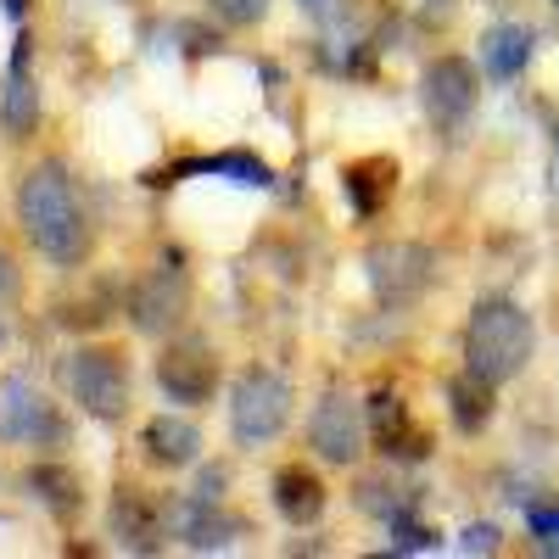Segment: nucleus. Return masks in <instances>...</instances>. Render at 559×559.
<instances>
[{
    "mask_svg": "<svg viewBox=\"0 0 559 559\" xmlns=\"http://www.w3.org/2000/svg\"><path fill=\"white\" fill-rule=\"evenodd\" d=\"M17 218L23 236L62 269L90 258V218L73 197V179L62 163H34L17 185Z\"/></svg>",
    "mask_w": 559,
    "mask_h": 559,
    "instance_id": "obj_1",
    "label": "nucleus"
},
{
    "mask_svg": "<svg viewBox=\"0 0 559 559\" xmlns=\"http://www.w3.org/2000/svg\"><path fill=\"white\" fill-rule=\"evenodd\" d=\"M532 342H537V331H532L526 308L509 297H487V302H476L471 324H464V369H476L481 381L503 386L526 369Z\"/></svg>",
    "mask_w": 559,
    "mask_h": 559,
    "instance_id": "obj_2",
    "label": "nucleus"
},
{
    "mask_svg": "<svg viewBox=\"0 0 559 559\" xmlns=\"http://www.w3.org/2000/svg\"><path fill=\"white\" fill-rule=\"evenodd\" d=\"M286 419H292L286 376H274V369H247V376L236 381V392H229V431H236V442H247V448L274 442L280 431H286Z\"/></svg>",
    "mask_w": 559,
    "mask_h": 559,
    "instance_id": "obj_3",
    "label": "nucleus"
},
{
    "mask_svg": "<svg viewBox=\"0 0 559 559\" xmlns=\"http://www.w3.org/2000/svg\"><path fill=\"white\" fill-rule=\"evenodd\" d=\"M68 386H73L84 414L123 419V408H129V364L112 347H79L68 358Z\"/></svg>",
    "mask_w": 559,
    "mask_h": 559,
    "instance_id": "obj_4",
    "label": "nucleus"
},
{
    "mask_svg": "<svg viewBox=\"0 0 559 559\" xmlns=\"http://www.w3.org/2000/svg\"><path fill=\"white\" fill-rule=\"evenodd\" d=\"M0 437L23 442V448H57L62 442V414L28 376L0 381Z\"/></svg>",
    "mask_w": 559,
    "mask_h": 559,
    "instance_id": "obj_5",
    "label": "nucleus"
},
{
    "mask_svg": "<svg viewBox=\"0 0 559 559\" xmlns=\"http://www.w3.org/2000/svg\"><path fill=\"white\" fill-rule=\"evenodd\" d=\"M364 269H369V286H376L381 302H408V297H419L431 286V252L419 241H381V247H369Z\"/></svg>",
    "mask_w": 559,
    "mask_h": 559,
    "instance_id": "obj_6",
    "label": "nucleus"
},
{
    "mask_svg": "<svg viewBox=\"0 0 559 559\" xmlns=\"http://www.w3.org/2000/svg\"><path fill=\"white\" fill-rule=\"evenodd\" d=\"M185 308H191V280H185V269H174V263L152 269V274L134 286V297H129V313H134V324H140L146 336L179 331Z\"/></svg>",
    "mask_w": 559,
    "mask_h": 559,
    "instance_id": "obj_7",
    "label": "nucleus"
},
{
    "mask_svg": "<svg viewBox=\"0 0 559 559\" xmlns=\"http://www.w3.org/2000/svg\"><path fill=\"white\" fill-rule=\"evenodd\" d=\"M157 386L174 403H207L218 386V358L202 342H168L157 358Z\"/></svg>",
    "mask_w": 559,
    "mask_h": 559,
    "instance_id": "obj_8",
    "label": "nucleus"
},
{
    "mask_svg": "<svg viewBox=\"0 0 559 559\" xmlns=\"http://www.w3.org/2000/svg\"><path fill=\"white\" fill-rule=\"evenodd\" d=\"M308 442H313L319 459L353 464L364 453V414H358V403L342 397V392H324L319 408H313V419H308Z\"/></svg>",
    "mask_w": 559,
    "mask_h": 559,
    "instance_id": "obj_9",
    "label": "nucleus"
},
{
    "mask_svg": "<svg viewBox=\"0 0 559 559\" xmlns=\"http://www.w3.org/2000/svg\"><path fill=\"white\" fill-rule=\"evenodd\" d=\"M419 90H426V112L437 118V129H453L476 107V68L464 57H437L426 68V84Z\"/></svg>",
    "mask_w": 559,
    "mask_h": 559,
    "instance_id": "obj_10",
    "label": "nucleus"
},
{
    "mask_svg": "<svg viewBox=\"0 0 559 559\" xmlns=\"http://www.w3.org/2000/svg\"><path fill=\"white\" fill-rule=\"evenodd\" d=\"M34 123H39V90L28 79V39H17L7 90H0V129H7V140H28Z\"/></svg>",
    "mask_w": 559,
    "mask_h": 559,
    "instance_id": "obj_11",
    "label": "nucleus"
},
{
    "mask_svg": "<svg viewBox=\"0 0 559 559\" xmlns=\"http://www.w3.org/2000/svg\"><path fill=\"white\" fill-rule=\"evenodd\" d=\"M274 509L286 515L292 526H308L324 515V481L313 471H302V464H286V471L274 476Z\"/></svg>",
    "mask_w": 559,
    "mask_h": 559,
    "instance_id": "obj_12",
    "label": "nucleus"
},
{
    "mask_svg": "<svg viewBox=\"0 0 559 559\" xmlns=\"http://www.w3.org/2000/svg\"><path fill=\"white\" fill-rule=\"evenodd\" d=\"M146 453H152V464L185 471V464H197V453H202V431L191 426V419H179V414H157L146 426Z\"/></svg>",
    "mask_w": 559,
    "mask_h": 559,
    "instance_id": "obj_13",
    "label": "nucleus"
},
{
    "mask_svg": "<svg viewBox=\"0 0 559 559\" xmlns=\"http://www.w3.org/2000/svg\"><path fill=\"white\" fill-rule=\"evenodd\" d=\"M179 532H185V543H191V548H224L229 537H241V521L224 515L218 498L197 492L191 503L179 509Z\"/></svg>",
    "mask_w": 559,
    "mask_h": 559,
    "instance_id": "obj_14",
    "label": "nucleus"
},
{
    "mask_svg": "<svg viewBox=\"0 0 559 559\" xmlns=\"http://www.w3.org/2000/svg\"><path fill=\"white\" fill-rule=\"evenodd\" d=\"M526 62H532V28H526V23H498V28H487V39H481V68H487L492 79H515V73H526Z\"/></svg>",
    "mask_w": 559,
    "mask_h": 559,
    "instance_id": "obj_15",
    "label": "nucleus"
},
{
    "mask_svg": "<svg viewBox=\"0 0 559 559\" xmlns=\"http://www.w3.org/2000/svg\"><path fill=\"white\" fill-rule=\"evenodd\" d=\"M369 426H376V442L386 453H408V459L426 453V437L408 426V408H403L397 392H376V403H369Z\"/></svg>",
    "mask_w": 559,
    "mask_h": 559,
    "instance_id": "obj_16",
    "label": "nucleus"
},
{
    "mask_svg": "<svg viewBox=\"0 0 559 559\" xmlns=\"http://www.w3.org/2000/svg\"><path fill=\"white\" fill-rule=\"evenodd\" d=\"M112 526H118V537H123L129 548H140V554H152L157 537H163L157 509L146 503V492H140V487H123V492H118V503H112Z\"/></svg>",
    "mask_w": 559,
    "mask_h": 559,
    "instance_id": "obj_17",
    "label": "nucleus"
},
{
    "mask_svg": "<svg viewBox=\"0 0 559 559\" xmlns=\"http://www.w3.org/2000/svg\"><path fill=\"white\" fill-rule=\"evenodd\" d=\"M342 185H347V197H353V207H358V213H376V207L392 197L397 168H392L386 157H364V163H353V168L342 174Z\"/></svg>",
    "mask_w": 559,
    "mask_h": 559,
    "instance_id": "obj_18",
    "label": "nucleus"
},
{
    "mask_svg": "<svg viewBox=\"0 0 559 559\" xmlns=\"http://www.w3.org/2000/svg\"><path fill=\"white\" fill-rule=\"evenodd\" d=\"M448 403H453V426L459 431H481L492 419V381H481L476 369H464V376L448 386Z\"/></svg>",
    "mask_w": 559,
    "mask_h": 559,
    "instance_id": "obj_19",
    "label": "nucleus"
},
{
    "mask_svg": "<svg viewBox=\"0 0 559 559\" xmlns=\"http://www.w3.org/2000/svg\"><path fill=\"white\" fill-rule=\"evenodd\" d=\"M28 487L45 498V509H51V515H73L79 509V476L73 471H62V464H34L28 471Z\"/></svg>",
    "mask_w": 559,
    "mask_h": 559,
    "instance_id": "obj_20",
    "label": "nucleus"
},
{
    "mask_svg": "<svg viewBox=\"0 0 559 559\" xmlns=\"http://www.w3.org/2000/svg\"><path fill=\"white\" fill-rule=\"evenodd\" d=\"M207 7L224 17V23H236V28H252L269 17V0H207Z\"/></svg>",
    "mask_w": 559,
    "mask_h": 559,
    "instance_id": "obj_21",
    "label": "nucleus"
},
{
    "mask_svg": "<svg viewBox=\"0 0 559 559\" xmlns=\"http://www.w3.org/2000/svg\"><path fill=\"white\" fill-rule=\"evenodd\" d=\"M459 548H464V554H492V548H498V532H492V526H471Z\"/></svg>",
    "mask_w": 559,
    "mask_h": 559,
    "instance_id": "obj_22",
    "label": "nucleus"
},
{
    "mask_svg": "<svg viewBox=\"0 0 559 559\" xmlns=\"http://www.w3.org/2000/svg\"><path fill=\"white\" fill-rule=\"evenodd\" d=\"M12 292H17V263L0 252V297H12Z\"/></svg>",
    "mask_w": 559,
    "mask_h": 559,
    "instance_id": "obj_23",
    "label": "nucleus"
},
{
    "mask_svg": "<svg viewBox=\"0 0 559 559\" xmlns=\"http://www.w3.org/2000/svg\"><path fill=\"white\" fill-rule=\"evenodd\" d=\"M302 7H308V12H319V17H324V12H342V7H347V0H302Z\"/></svg>",
    "mask_w": 559,
    "mask_h": 559,
    "instance_id": "obj_24",
    "label": "nucleus"
},
{
    "mask_svg": "<svg viewBox=\"0 0 559 559\" xmlns=\"http://www.w3.org/2000/svg\"><path fill=\"white\" fill-rule=\"evenodd\" d=\"M548 185H554V197H559V146H554V163H548Z\"/></svg>",
    "mask_w": 559,
    "mask_h": 559,
    "instance_id": "obj_25",
    "label": "nucleus"
},
{
    "mask_svg": "<svg viewBox=\"0 0 559 559\" xmlns=\"http://www.w3.org/2000/svg\"><path fill=\"white\" fill-rule=\"evenodd\" d=\"M448 7H453V0H426V12H431V17H448Z\"/></svg>",
    "mask_w": 559,
    "mask_h": 559,
    "instance_id": "obj_26",
    "label": "nucleus"
},
{
    "mask_svg": "<svg viewBox=\"0 0 559 559\" xmlns=\"http://www.w3.org/2000/svg\"><path fill=\"white\" fill-rule=\"evenodd\" d=\"M7 12H12V17H23V12H28V0H7Z\"/></svg>",
    "mask_w": 559,
    "mask_h": 559,
    "instance_id": "obj_27",
    "label": "nucleus"
},
{
    "mask_svg": "<svg viewBox=\"0 0 559 559\" xmlns=\"http://www.w3.org/2000/svg\"><path fill=\"white\" fill-rule=\"evenodd\" d=\"M0 342H7V324H0Z\"/></svg>",
    "mask_w": 559,
    "mask_h": 559,
    "instance_id": "obj_28",
    "label": "nucleus"
}]
</instances>
